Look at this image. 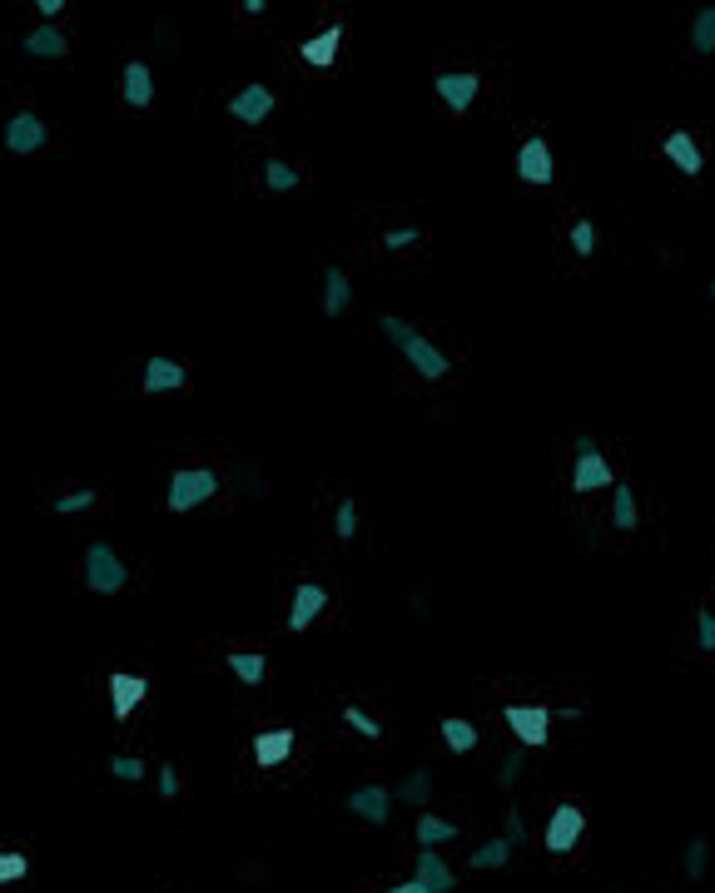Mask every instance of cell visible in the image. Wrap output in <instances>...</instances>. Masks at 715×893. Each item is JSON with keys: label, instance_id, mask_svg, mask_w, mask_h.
<instances>
[{"label": "cell", "instance_id": "6da1fadb", "mask_svg": "<svg viewBox=\"0 0 715 893\" xmlns=\"http://www.w3.org/2000/svg\"><path fill=\"white\" fill-rule=\"evenodd\" d=\"M378 328H383V338H388V343H393V348H398L413 368H418V378H428V383H442V378H447V368H452V363H447V353H442L437 343H428L413 323H403L398 313H383V318H378Z\"/></svg>", "mask_w": 715, "mask_h": 893}, {"label": "cell", "instance_id": "7a4b0ae2", "mask_svg": "<svg viewBox=\"0 0 715 893\" xmlns=\"http://www.w3.org/2000/svg\"><path fill=\"white\" fill-rule=\"evenodd\" d=\"M80 581H85L90 596H120L130 586V566L120 561V551L110 541H90L85 561H80Z\"/></svg>", "mask_w": 715, "mask_h": 893}, {"label": "cell", "instance_id": "3957f363", "mask_svg": "<svg viewBox=\"0 0 715 893\" xmlns=\"http://www.w3.org/2000/svg\"><path fill=\"white\" fill-rule=\"evenodd\" d=\"M209 497H219V472H214V467H179V472L169 477L164 507H169V516H184V511L204 507Z\"/></svg>", "mask_w": 715, "mask_h": 893}, {"label": "cell", "instance_id": "277c9868", "mask_svg": "<svg viewBox=\"0 0 715 893\" xmlns=\"http://www.w3.org/2000/svg\"><path fill=\"white\" fill-rule=\"evenodd\" d=\"M572 452H576V467H572V492H576V497L616 487V472H611V462L601 457V447H596V437H591V432H576Z\"/></svg>", "mask_w": 715, "mask_h": 893}, {"label": "cell", "instance_id": "5b68a950", "mask_svg": "<svg viewBox=\"0 0 715 893\" xmlns=\"http://www.w3.org/2000/svg\"><path fill=\"white\" fill-rule=\"evenodd\" d=\"M502 720H507V730L517 735L522 750H542L552 740V710L547 705H507Z\"/></svg>", "mask_w": 715, "mask_h": 893}, {"label": "cell", "instance_id": "8992f818", "mask_svg": "<svg viewBox=\"0 0 715 893\" xmlns=\"http://www.w3.org/2000/svg\"><path fill=\"white\" fill-rule=\"evenodd\" d=\"M432 95L447 105V115H467L472 100L482 95V75H472V70H437L432 75Z\"/></svg>", "mask_w": 715, "mask_h": 893}, {"label": "cell", "instance_id": "52a82bcc", "mask_svg": "<svg viewBox=\"0 0 715 893\" xmlns=\"http://www.w3.org/2000/svg\"><path fill=\"white\" fill-rule=\"evenodd\" d=\"M517 179L532 184V189H542V184L557 179V159H552V144H547L542 134H527V139H522V149H517Z\"/></svg>", "mask_w": 715, "mask_h": 893}, {"label": "cell", "instance_id": "ba28073f", "mask_svg": "<svg viewBox=\"0 0 715 893\" xmlns=\"http://www.w3.org/2000/svg\"><path fill=\"white\" fill-rule=\"evenodd\" d=\"M581 834H586V814H581L576 804H557V809L547 814L542 844H547V854H572L576 844H581Z\"/></svg>", "mask_w": 715, "mask_h": 893}, {"label": "cell", "instance_id": "9c48e42d", "mask_svg": "<svg viewBox=\"0 0 715 893\" xmlns=\"http://www.w3.org/2000/svg\"><path fill=\"white\" fill-rule=\"evenodd\" d=\"M5 149L10 154H40L45 144H50V129H45V120L35 115V110H20V115H10L5 120Z\"/></svg>", "mask_w": 715, "mask_h": 893}, {"label": "cell", "instance_id": "30bf717a", "mask_svg": "<svg viewBox=\"0 0 715 893\" xmlns=\"http://www.w3.org/2000/svg\"><path fill=\"white\" fill-rule=\"evenodd\" d=\"M348 814H358L363 824H388L393 819V789L388 784H358L348 799H343Z\"/></svg>", "mask_w": 715, "mask_h": 893}, {"label": "cell", "instance_id": "8fae6325", "mask_svg": "<svg viewBox=\"0 0 715 893\" xmlns=\"http://www.w3.org/2000/svg\"><path fill=\"white\" fill-rule=\"evenodd\" d=\"M274 110H279V95H274L269 85H244V90L229 100V115H234L239 125H264Z\"/></svg>", "mask_w": 715, "mask_h": 893}, {"label": "cell", "instance_id": "7c38bea8", "mask_svg": "<svg viewBox=\"0 0 715 893\" xmlns=\"http://www.w3.org/2000/svg\"><path fill=\"white\" fill-rule=\"evenodd\" d=\"M323 611H328V591H323L318 581H298V586H293V606H288V631H293V636L308 631Z\"/></svg>", "mask_w": 715, "mask_h": 893}, {"label": "cell", "instance_id": "4fadbf2b", "mask_svg": "<svg viewBox=\"0 0 715 893\" xmlns=\"http://www.w3.org/2000/svg\"><path fill=\"white\" fill-rule=\"evenodd\" d=\"M413 879H418L428 893H457V874L447 869V859H442L437 849H418V859H413Z\"/></svg>", "mask_w": 715, "mask_h": 893}, {"label": "cell", "instance_id": "5bb4252c", "mask_svg": "<svg viewBox=\"0 0 715 893\" xmlns=\"http://www.w3.org/2000/svg\"><path fill=\"white\" fill-rule=\"evenodd\" d=\"M20 50H25L30 60H65V55H70V35H65L60 25H35V30H25Z\"/></svg>", "mask_w": 715, "mask_h": 893}, {"label": "cell", "instance_id": "9a60e30c", "mask_svg": "<svg viewBox=\"0 0 715 893\" xmlns=\"http://www.w3.org/2000/svg\"><path fill=\"white\" fill-rule=\"evenodd\" d=\"M144 695H149V680H144V675H125V670L110 675V705H115V720H120V725L140 710Z\"/></svg>", "mask_w": 715, "mask_h": 893}, {"label": "cell", "instance_id": "2e32d148", "mask_svg": "<svg viewBox=\"0 0 715 893\" xmlns=\"http://www.w3.org/2000/svg\"><path fill=\"white\" fill-rule=\"evenodd\" d=\"M661 154H666V159H671L681 174H691V179L706 169V154H701V144H696L686 129H671V134L661 139Z\"/></svg>", "mask_w": 715, "mask_h": 893}, {"label": "cell", "instance_id": "e0dca14e", "mask_svg": "<svg viewBox=\"0 0 715 893\" xmlns=\"http://www.w3.org/2000/svg\"><path fill=\"white\" fill-rule=\"evenodd\" d=\"M120 95L130 110H149L154 105V70L144 60H125V75H120Z\"/></svg>", "mask_w": 715, "mask_h": 893}, {"label": "cell", "instance_id": "ac0fdd59", "mask_svg": "<svg viewBox=\"0 0 715 893\" xmlns=\"http://www.w3.org/2000/svg\"><path fill=\"white\" fill-rule=\"evenodd\" d=\"M189 383V373H184V363H174V358H149L140 373V387L149 397H159V392H179V387Z\"/></svg>", "mask_w": 715, "mask_h": 893}, {"label": "cell", "instance_id": "d6986e66", "mask_svg": "<svg viewBox=\"0 0 715 893\" xmlns=\"http://www.w3.org/2000/svg\"><path fill=\"white\" fill-rule=\"evenodd\" d=\"M338 45H343V25H328V30H318V35H308L298 45V60L313 65V70H328L338 60Z\"/></svg>", "mask_w": 715, "mask_h": 893}, {"label": "cell", "instance_id": "ffe728a7", "mask_svg": "<svg viewBox=\"0 0 715 893\" xmlns=\"http://www.w3.org/2000/svg\"><path fill=\"white\" fill-rule=\"evenodd\" d=\"M293 755V730H264V735H254V765L259 769H279Z\"/></svg>", "mask_w": 715, "mask_h": 893}, {"label": "cell", "instance_id": "44dd1931", "mask_svg": "<svg viewBox=\"0 0 715 893\" xmlns=\"http://www.w3.org/2000/svg\"><path fill=\"white\" fill-rule=\"evenodd\" d=\"M348 303H353V283H348V273L338 263H328L323 268V313L338 318V313H348Z\"/></svg>", "mask_w": 715, "mask_h": 893}, {"label": "cell", "instance_id": "7402d4cb", "mask_svg": "<svg viewBox=\"0 0 715 893\" xmlns=\"http://www.w3.org/2000/svg\"><path fill=\"white\" fill-rule=\"evenodd\" d=\"M224 660H229L234 680H239V685H249V690H259V685L269 680V660H264L259 650H229Z\"/></svg>", "mask_w": 715, "mask_h": 893}, {"label": "cell", "instance_id": "603a6c76", "mask_svg": "<svg viewBox=\"0 0 715 893\" xmlns=\"http://www.w3.org/2000/svg\"><path fill=\"white\" fill-rule=\"evenodd\" d=\"M437 735H442V745H447L452 755H472V750H477V740H482V735H477V725H472V720H462V715H447V720L437 725Z\"/></svg>", "mask_w": 715, "mask_h": 893}, {"label": "cell", "instance_id": "cb8c5ba5", "mask_svg": "<svg viewBox=\"0 0 715 893\" xmlns=\"http://www.w3.org/2000/svg\"><path fill=\"white\" fill-rule=\"evenodd\" d=\"M611 526H616V531H636V526H641L636 487H626V482H616V487H611Z\"/></svg>", "mask_w": 715, "mask_h": 893}, {"label": "cell", "instance_id": "d4e9b609", "mask_svg": "<svg viewBox=\"0 0 715 893\" xmlns=\"http://www.w3.org/2000/svg\"><path fill=\"white\" fill-rule=\"evenodd\" d=\"M428 799H432V769H413L393 789V804H408V809H428Z\"/></svg>", "mask_w": 715, "mask_h": 893}, {"label": "cell", "instance_id": "484cf974", "mask_svg": "<svg viewBox=\"0 0 715 893\" xmlns=\"http://www.w3.org/2000/svg\"><path fill=\"white\" fill-rule=\"evenodd\" d=\"M413 834H418V849H442V844L457 839V824H452V819H437V814H418Z\"/></svg>", "mask_w": 715, "mask_h": 893}, {"label": "cell", "instance_id": "4316f807", "mask_svg": "<svg viewBox=\"0 0 715 893\" xmlns=\"http://www.w3.org/2000/svg\"><path fill=\"white\" fill-rule=\"evenodd\" d=\"M691 55L715 60V5H701L696 20H691Z\"/></svg>", "mask_w": 715, "mask_h": 893}, {"label": "cell", "instance_id": "83f0119b", "mask_svg": "<svg viewBox=\"0 0 715 893\" xmlns=\"http://www.w3.org/2000/svg\"><path fill=\"white\" fill-rule=\"evenodd\" d=\"M512 864V844L497 834V839H487V844H477L472 854H467V869H507Z\"/></svg>", "mask_w": 715, "mask_h": 893}, {"label": "cell", "instance_id": "f1b7e54d", "mask_svg": "<svg viewBox=\"0 0 715 893\" xmlns=\"http://www.w3.org/2000/svg\"><path fill=\"white\" fill-rule=\"evenodd\" d=\"M706 869H711V839H706V834H696V839L686 844V854H681V874H686L691 884H701V879H706Z\"/></svg>", "mask_w": 715, "mask_h": 893}, {"label": "cell", "instance_id": "f546056e", "mask_svg": "<svg viewBox=\"0 0 715 893\" xmlns=\"http://www.w3.org/2000/svg\"><path fill=\"white\" fill-rule=\"evenodd\" d=\"M264 184H269L274 194H288V189L303 184V174H298L293 164H284V159H264Z\"/></svg>", "mask_w": 715, "mask_h": 893}, {"label": "cell", "instance_id": "4dcf8cb0", "mask_svg": "<svg viewBox=\"0 0 715 893\" xmlns=\"http://www.w3.org/2000/svg\"><path fill=\"white\" fill-rule=\"evenodd\" d=\"M95 502H100V497H95V487H75V492L55 497V502H50V511H55V516H75V511H90Z\"/></svg>", "mask_w": 715, "mask_h": 893}, {"label": "cell", "instance_id": "1f68e13d", "mask_svg": "<svg viewBox=\"0 0 715 893\" xmlns=\"http://www.w3.org/2000/svg\"><path fill=\"white\" fill-rule=\"evenodd\" d=\"M333 536H338V541H353V536H358V502H353V497H343L338 511H333Z\"/></svg>", "mask_w": 715, "mask_h": 893}, {"label": "cell", "instance_id": "d6a6232c", "mask_svg": "<svg viewBox=\"0 0 715 893\" xmlns=\"http://www.w3.org/2000/svg\"><path fill=\"white\" fill-rule=\"evenodd\" d=\"M343 725H348V730H358L363 740H383V725H378L368 710H358V705H343Z\"/></svg>", "mask_w": 715, "mask_h": 893}, {"label": "cell", "instance_id": "836d02e7", "mask_svg": "<svg viewBox=\"0 0 715 893\" xmlns=\"http://www.w3.org/2000/svg\"><path fill=\"white\" fill-rule=\"evenodd\" d=\"M110 774H115V779H125V784H140L149 769H144L140 755H110Z\"/></svg>", "mask_w": 715, "mask_h": 893}, {"label": "cell", "instance_id": "e575fe53", "mask_svg": "<svg viewBox=\"0 0 715 893\" xmlns=\"http://www.w3.org/2000/svg\"><path fill=\"white\" fill-rule=\"evenodd\" d=\"M25 874H30V859H25V854H5V849H0V884H20Z\"/></svg>", "mask_w": 715, "mask_h": 893}, {"label": "cell", "instance_id": "d590c367", "mask_svg": "<svg viewBox=\"0 0 715 893\" xmlns=\"http://www.w3.org/2000/svg\"><path fill=\"white\" fill-rule=\"evenodd\" d=\"M572 249L581 258L596 254V224H591V219H576V224H572Z\"/></svg>", "mask_w": 715, "mask_h": 893}, {"label": "cell", "instance_id": "8d00e7d4", "mask_svg": "<svg viewBox=\"0 0 715 893\" xmlns=\"http://www.w3.org/2000/svg\"><path fill=\"white\" fill-rule=\"evenodd\" d=\"M418 239H423V229H413V224H408V229H388V234H383V249H388V254H403V249H413Z\"/></svg>", "mask_w": 715, "mask_h": 893}, {"label": "cell", "instance_id": "74e56055", "mask_svg": "<svg viewBox=\"0 0 715 893\" xmlns=\"http://www.w3.org/2000/svg\"><path fill=\"white\" fill-rule=\"evenodd\" d=\"M522 769H527V760H522V750H512L502 765H497V789H512L517 779H522Z\"/></svg>", "mask_w": 715, "mask_h": 893}, {"label": "cell", "instance_id": "f35d334b", "mask_svg": "<svg viewBox=\"0 0 715 893\" xmlns=\"http://www.w3.org/2000/svg\"><path fill=\"white\" fill-rule=\"evenodd\" d=\"M696 645L715 655V611H696Z\"/></svg>", "mask_w": 715, "mask_h": 893}, {"label": "cell", "instance_id": "ab89813d", "mask_svg": "<svg viewBox=\"0 0 715 893\" xmlns=\"http://www.w3.org/2000/svg\"><path fill=\"white\" fill-rule=\"evenodd\" d=\"M502 839H507V844H512V849H517V844H522V839H527V819H522V814H517V809H512V814H507V824H502Z\"/></svg>", "mask_w": 715, "mask_h": 893}, {"label": "cell", "instance_id": "60d3db41", "mask_svg": "<svg viewBox=\"0 0 715 893\" xmlns=\"http://www.w3.org/2000/svg\"><path fill=\"white\" fill-rule=\"evenodd\" d=\"M179 789H184V784H179V769L164 765L159 769V799H179Z\"/></svg>", "mask_w": 715, "mask_h": 893}, {"label": "cell", "instance_id": "b9f144b4", "mask_svg": "<svg viewBox=\"0 0 715 893\" xmlns=\"http://www.w3.org/2000/svg\"><path fill=\"white\" fill-rule=\"evenodd\" d=\"M35 15L40 25H55V15H65V0H35Z\"/></svg>", "mask_w": 715, "mask_h": 893}, {"label": "cell", "instance_id": "7bdbcfd3", "mask_svg": "<svg viewBox=\"0 0 715 893\" xmlns=\"http://www.w3.org/2000/svg\"><path fill=\"white\" fill-rule=\"evenodd\" d=\"M581 715H586L581 705H562V710H557V720H567V725H572V720H581Z\"/></svg>", "mask_w": 715, "mask_h": 893}, {"label": "cell", "instance_id": "ee69618b", "mask_svg": "<svg viewBox=\"0 0 715 893\" xmlns=\"http://www.w3.org/2000/svg\"><path fill=\"white\" fill-rule=\"evenodd\" d=\"M383 893H428L418 879H408V884H393V889H383Z\"/></svg>", "mask_w": 715, "mask_h": 893}, {"label": "cell", "instance_id": "f6af8a7d", "mask_svg": "<svg viewBox=\"0 0 715 893\" xmlns=\"http://www.w3.org/2000/svg\"><path fill=\"white\" fill-rule=\"evenodd\" d=\"M706 298H711V303H715V283H711V288H706Z\"/></svg>", "mask_w": 715, "mask_h": 893}]
</instances>
